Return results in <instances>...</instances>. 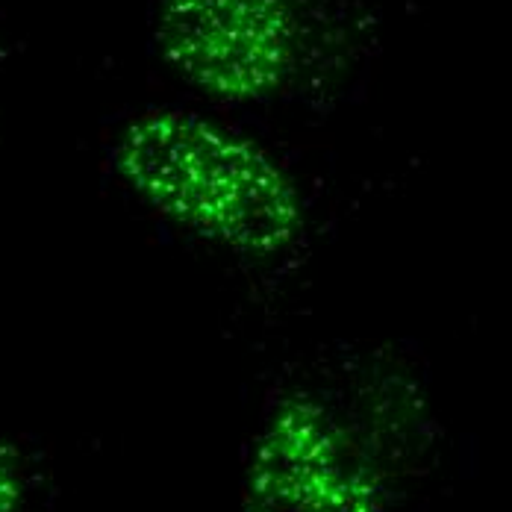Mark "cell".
Returning a JSON list of instances; mask_svg holds the SVG:
<instances>
[{
	"label": "cell",
	"mask_w": 512,
	"mask_h": 512,
	"mask_svg": "<svg viewBox=\"0 0 512 512\" xmlns=\"http://www.w3.org/2000/svg\"><path fill=\"white\" fill-rule=\"evenodd\" d=\"M162 48L192 83L259 98L289 68L292 12L283 0H168Z\"/></svg>",
	"instance_id": "1"
}]
</instances>
